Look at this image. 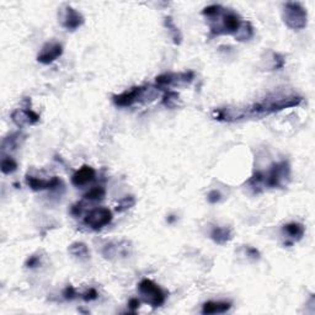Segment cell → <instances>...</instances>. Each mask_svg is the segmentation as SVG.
Listing matches in <instances>:
<instances>
[{"label": "cell", "instance_id": "obj_1", "mask_svg": "<svg viewBox=\"0 0 315 315\" xmlns=\"http://www.w3.org/2000/svg\"><path fill=\"white\" fill-rule=\"evenodd\" d=\"M303 103L302 96L297 95H270L263 100L255 103L244 109H221L215 110L213 117L218 121L234 122L244 118H262V117L272 115L284 109L299 106Z\"/></svg>", "mask_w": 315, "mask_h": 315}, {"label": "cell", "instance_id": "obj_2", "mask_svg": "<svg viewBox=\"0 0 315 315\" xmlns=\"http://www.w3.org/2000/svg\"><path fill=\"white\" fill-rule=\"evenodd\" d=\"M158 96V89L151 88V86H134L127 91L122 92L119 95L113 96V103L116 106L128 107L138 101L148 103V99L151 101L155 100Z\"/></svg>", "mask_w": 315, "mask_h": 315}, {"label": "cell", "instance_id": "obj_3", "mask_svg": "<svg viewBox=\"0 0 315 315\" xmlns=\"http://www.w3.org/2000/svg\"><path fill=\"white\" fill-rule=\"evenodd\" d=\"M282 16L284 23L292 30H303L308 23L307 10L299 3L289 2L283 4Z\"/></svg>", "mask_w": 315, "mask_h": 315}, {"label": "cell", "instance_id": "obj_4", "mask_svg": "<svg viewBox=\"0 0 315 315\" xmlns=\"http://www.w3.org/2000/svg\"><path fill=\"white\" fill-rule=\"evenodd\" d=\"M138 290H139L143 301L148 303L149 305H152L153 308H158L163 305L165 299H166V296H165L163 289L155 282L148 280V278H144V280L139 282Z\"/></svg>", "mask_w": 315, "mask_h": 315}, {"label": "cell", "instance_id": "obj_5", "mask_svg": "<svg viewBox=\"0 0 315 315\" xmlns=\"http://www.w3.org/2000/svg\"><path fill=\"white\" fill-rule=\"evenodd\" d=\"M265 175V174H263ZM290 176V166L288 161H281V163H276L271 166L269 173L265 175V185L268 187L276 188V187H283L287 185L288 180Z\"/></svg>", "mask_w": 315, "mask_h": 315}, {"label": "cell", "instance_id": "obj_6", "mask_svg": "<svg viewBox=\"0 0 315 315\" xmlns=\"http://www.w3.org/2000/svg\"><path fill=\"white\" fill-rule=\"evenodd\" d=\"M112 218L113 215L111 209L106 208V207H98V208L91 209L86 214V217L84 218V224L94 230H100L104 227L109 226L112 222Z\"/></svg>", "mask_w": 315, "mask_h": 315}, {"label": "cell", "instance_id": "obj_7", "mask_svg": "<svg viewBox=\"0 0 315 315\" xmlns=\"http://www.w3.org/2000/svg\"><path fill=\"white\" fill-rule=\"evenodd\" d=\"M193 73L186 71V73H166L161 74L155 80V85L158 89H169L172 86L180 85V84H190L193 80Z\"/></svg>", "mask_w": 315, "mask_h": 315}, {"label": "cell", "instance_id": "obj_8", "mask_svg": "<svg viewBox=\"0 0 315 315\" xmlns=\"http://www.w3.org/2000/svg\"><path fill=\"white\" fill-rule=\"evenodd\" d=\"M85 22L84 16L79 11L71 7H67L64 9L62 15V26L68 31H76L79 28H82Z\"/></svg>", "mask_w": 315, "mask_h": 315}, {"label": "cell", "instance_id": "obj_9", "mask_svg": "<svg viewBox=\"0 0 315 315\" xmlns=\"http://www.w3.org/2000/svg\"><path fill=\"white\" fill-rule=\"evenodd\" d=\"M63 47L58 42H48L42 48L41 53L37 57V61L42 64H51L56 61L57 58L62 56Z\"/></svg>", "mask_w": 315, "mask_h": 315}, {"label": "cell", "instance_id": "obj_10", "mask_svg": "<svg viewBox=\"0 0 315 315\" xmlns=\"http://www.w3.org/2000/svg\"><path fill=\"white\" fill-rule=\"evenodd\" d=\"M11 118L19 127L26 125H35L40 121V115L31 109H17L11 113Z\"/></svg>", "mask_w": 315, "mask_h": 315}, {"label": "cell", "instance_id": "obj_11", "mask_svg": "<svg viewBox=\"0 0 315 315\" xmlns=\"http://www.w3.org/2000/svg\"><path fill=\"white\" fill-rule=\"evenodd\" d=\"M96 178V172L94 167L89 166V165H84L80 167L79 170H77L76 173L71 176V184L76 187H83L86 186L90 182H92Z\"/></svg>", "mask_w": 315, "mask_h": 315}, {"label": "cell", "instance_id": "obj_12", "mask_svg": "<svg viewBox=\"0 0 315 315\" xmlns=\"http://www.w3.org/2000/svg\"><path fill=\"white\" fill-rule=\"evenodd\" d=\"M26 184L31 190L42 191V190H53V188L59 187L62 181L57 176H53L51 180H42L35 176H28L26 178Z\"/></svg>", "mask_w": 315, "mask_h": 315}, {"label": "cell", "instance_id": "obj_13", "mask_svg": "<svg viewBox=\"0 0 315 315\" xmlns=\"http://www.w3.org/2000/svg\"><path fill=\"white\" fill-rule=\"evenodd\" d=\"M128 249H130V244L127 241L121 243H110V244L105 245L103 255L106 259H113V257L118 256H128Z\"/></svg>", "mask_w": 315, "mask_h": 315}, {"label": "cell", "instance_id": "obj_14", "mask_svg": "<svg viewBox=\"0 0 315 315\" xmlns=\"http://www.w3.org/2000/svg\"><path fill=\"white\" fill-rule=\"evenodd\" d=\"M232 308V303L229 302H206L202 307L203 314H223L227 313Z\"/></svg>", "mask_w": 315, "mask_h": 315}, {"label": "cell", "instance_id": "obj_15", "mask_svg": "<svg viewBox=\"0 0 315 315\" xmlns=\"http://www.w3.org/2000/svg\"><path fill=\"white\" fill-rule=\"evenodd\" d=\"M282 232L286 234L287 238H289L290 240H292V243H295L303 238V235H304V233H305V228L303 224L293 222V223H288L286 224V226H283V228H282Z\"/></svg>", "mask_w": 315, "mask_h": 315}, {"label": "cell", "instance_id": "obj_16", "mask_svg": "<svg viewBox=\"0 0 315 315\" xmlns=\"http://www.w3.org/2000/svg\"><path fill=\"white\" fill-rule=\"evenodd\" d=\"M233 238V233L232 229L228 227H215L213 228L211 232V239L215 244L224 245L227 244L228 241H230Z\"/></svg>", "mask_w": 315, "mask_h": 315}, {"label": "cell", "instance_id": "obj_17", "mask_svg": "<svg viewBox=\"0 0 315 315\" xmlns=\"http://www.w3.org/2000/svg\"><path fill=\"white\" fill-rule=\"evenodd\" d=\"M69 253L79 260L85 261L90 259V250L84 243H73V244L69 247Z\"/></svg>", "mask_w": 315, "mask_h": 315}, {"label": "cell", "instance_id": "obj_18", "mask_svg": "<svg viewBox=\"0 0 315 315\" xmlns=\"http://www.w3.org/2000/svg\"><path fill=\"white\" fill-rule=\"evenodd\" d=\"M105 195H106V190H105L104 186H96V187H92L91 190L86 192L83 199L84 201H89V202H98V201L104 200Z\"/></svg>", "mask_w": 315, "mask_h": 315}, {"label": "cell", "instance_id": "obj_19", "mask_svg": "<svg viewBox=\"0 0 315 315\" xmlns=\"http://www.w3.org/2000/svg\"><path fill=\"white\" fill-rule=\"evenodd\" d=\"M235 40H238L240 42H245L249 41L250 38L254 37V28L251 26V23L249 22V21H244L241 25V28H240L239 32L235 36Z\"/></svg>", "mask_w": 315, "mask_h": 315}, {"label": "cell", "instance_id": "obj_20", "mask_svg": "<svg viewBox=\"0 0 315 315\" xmlns=\"http://www.w3.org/2000/svg\"><path fill=\"white\" fill-rule=\"evenodd\" d=\"M17 170V163L11 157H5L2 160V172L5 175H10Z\"/></svg>", "mask_w": 315, "mask_h": 315}, {"label": "cell", "instance_id": "obj_21", "mask_svg": "<svg viewBox=\"0 0 315 315\" xmlns=\"http://www.w3.org/2000/svg\"><path fill=\"white\" fill-rule=\"evenodd\" d=\"M165 25H166L167 30H170V32H172L174 42H175L176 44L181 43V38H182L181 37V34H180L179 29L176 28L175 23H174V21H173L172 17H166V19H165Z\"/></svg>", "mask_w": 315, "mask_h": 315}, {"label": "cell", "instance_id": "obj_22", "mask_svg": "<svg viewBox=\"0 0 315 315\" xmlns=\"http://www.w3.org/2000/svg\"><path fill=\"white\" fill-rule=\"evenodd\" d=\"M136 205V199L133 196H126L122 200H119L118 205H117L116 211L117 212H125L127 209H130Z\"/></svg>", "mask_w": 315, "mask_h": 315}, {"label": "cell", "instance_id": "obj_23", "mask_svg": "<svg viewBox=\"0 0 315 315\" xmlns=\"http://www.w3.org/2000/svg\"><path fill=\"white\" fill-rule=\"evenodd\" d=\"M179 94L175 91H167L163 98V104L167 107H174L178 104Z\"/></svg>", "mask_w": 315, "mask_h": 315}, {"label": "cell", "instance_id": "obj_24", "mask_svg": "<svg viewBox=\"0 0 315 315\" xmlns=\"http://www.w3.org/2000/svg\"><path fill=\"white\" fill-rule=\"evenodd\" d=\"M78 296L79 295L77 293L76 288H74L73 286H70V284H69L64 290H63V298L67 299V301H73V299H76Z\"/></svg>", "mask_w": 315, "mask_h": 315}, {"label": "cell", "instance_id": "obj_25", "mask_svg": "<svg viewBox=\"0 0 315 315\" xmlns=\"http://www.w3.org/2000/svg\"><path fill=\"white\" fill-rule=\"evenodd\" d=\"M98 297H99V293H98V290L95 289V288H89L86 292H84L82 295V298L85 302L95 301V299H98Z\"/></svg>", "mask_w": 315, "mask_h": 315}, {"label": "cell", "instance_id": "obj_26", "mask_svg": "<svg viewBox=\"0 0 315 315\" xmlns=\"http://www.w3.org/2000/svg\"><path fill=\"white\" fill-rule=\"evenodd\" d=\"M207 200H208L209 203H212V205H215V203L221 202L222 200V195L220 191L217 190H213L208 193V196H207Z\"/></svg>", "mask_w": 315, "mask_h": 315}, {"label": "cell", "instance_id": "obj_27", "mask_svg": "<svg viewBox=\"0 0 315 315\" xmlns=\"http://www.w3.org/2000/svg\"><path fill=\"white\" fill-rule=\"evenodd\" d=\"M40 265V257L36 256V255H32V256H30L28 261H26L25 266L29 269H34V268H37V266Z\"/></svg>", "mask_w": 315, "mask_h": 315}, {"label": "cell", "instance_id": "obj_28", "mask_svg": "<svg viewBox=\"0 0 315 315\" xmlns=\"http://www.w3.org/2000/svg\"><path fill=\"white\" fill-rule=\"evenodd\" d=\"M70 212H71V214L76 215V217H79V215L83 213V203L78 202L77 205H74L73 207H71Z\"/></svg>", "mask_w": 315, "mask_h": 315}, {"label": "cell", "instance_id": "obj_29", "mask_svg": "<svg viewBox=\"0 0 315 315\" xmlns=\"http://www.w3.org/2000/svg\"><path fill=\"white\" fill-rule=\"evenodd\" d=\"M139 307H140V301L138 298H132L131 301L128 302V308H130L132 311H136Z\"/></svg>", "mask_w": 315, "mask_h": 315}, {"label": "cell", "instance_id": "obj_30", "mask_svg": "<svg viewBox=\"0 0 315 315\" xmlns=\"http://www.w3.org/2000/svg\"><path fill=\"white\" fill-rule=\"evenodd\" d=\"M248 253H249V256L253 257V259H259V257H260L259 251H257L256 249H254V248H248Z\"/></svg>", "mask_w": 315, "mask_h": 315}]
</instances>
